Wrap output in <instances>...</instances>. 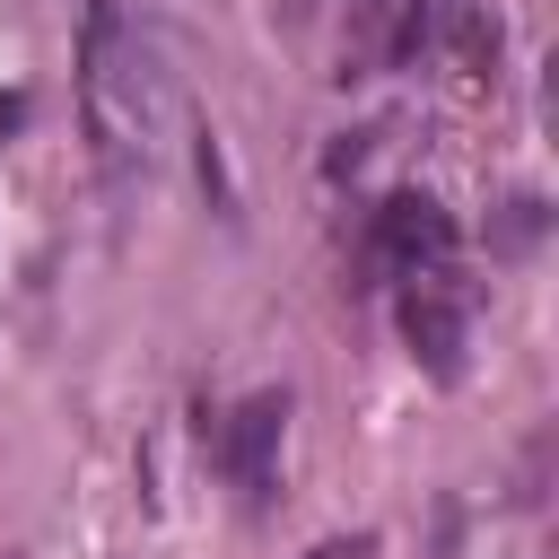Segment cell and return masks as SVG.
Masks as SVG:
<instances>
[{
  "instance_id": "6da1fadb",
  "label": "cell",
  "mask_w": 559,
  "mask_h": 559,
  "mask_svg": "<svg viewBox=\"0 0 559 559\" xmlns=\"http://www.w3.org/2000/svg\"><path fill=\"white\" fill-rule=\"evenodd\" d=\"M79 114H87V140H96V157H105L114 175L157 157L166 79H157L148 35H140L114 0H96V9H87V35H79Z\"/></svg>"
},
{
  "instance_id": "7a4b0ae2",
  "label": "cell",
  "mask_w": 559,
  "mask_h": 559,
  "mask_svg": "<svg viewBox=\"0 0 559 559\" xmlns=\"http://www.w3.org/2000/svg\"><path fill=\"white\" fill-rule=\"evenodd\" d=\"M376 245L411 271V280H437V262H445V245H454V227H445V210L428 201V192H402L384 218H376Z\"/></svg>"
},
{
  "instance_id": "3957f363",
  "label": "cell",
  "mask_w": 559,
  "mask_h": 559,
  "mask_svg": "<svg viewBox=\"0 0 559 559\" xmlns=\"http://www.w3.org/2000/svg\"><path fill=\"white\" fill-rule=\"evenodd\" d=\"M402 332L419 341V358H428L437 376H454V367H463V314H454V297H445L437 280H419V288L402 297Z\"/></svg>"
},
{
  "instance_id": "277c9868",
  "label": "cell",
  "mask_w": 559,
  "mask_h": 559,
  "mask_svg": "<svg viewBox=\"0 0 559 559\" xmlns=\"http://www.w3.org/2000/svg\"><path fill=\"white\" fill-rule=\"evenodd\" d=\"M280 419H288V402H280V393H262V402H245V411H236V428H227V463H236V480H245V489H262V480H271V437H280Z\"/></svg>"
}]
</instances>
